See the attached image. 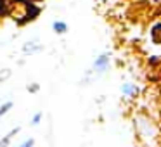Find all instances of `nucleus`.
<instances>
[{"label":"nucleus","instance_id":"f257e3e1","mask_svg":"<svg viewBox=\"0 0 161 147\" xmlns=\"http://www.w3.org/2000/svg\"><path fill=\"white\" fill-rule=\"evenodd\" d=\"M109 64V56L108 54H102V56L97 57V61L94 63V69L95 71H104Z\"/></svg>","mask_w":161,"mask_h":147},{"label":"nucleus","instance_id":"f03ea898","mask_svg":"<svg viewBox=\"0 0 161 147\" xmlns=\"http://www.w3.org/2000/svg\"><path fill=\"white\" fill-rule=\"evenodd\" d=\"M21 50H23V54H36L43 50V45H40L36 42H30V43H25V47Z\"/></svg>","mask_w":161,"mask_h":147},{"label":"nucleus","instance_id":"7ed1b4c3","mask_svg":"<svg viewBox=\"0 0 161 147\" xmlns=\"http://www.w3.org/2000/svg\"><path fill=\"white\" fill-rule=\"evenodd\" d=\"M19 132H21V128H19V126H18V128H12L11 132H9L7 135L4 137V139L0 140V147H9V144H11V140L14 139V137L18 135Z\"/></svg>","mask_w":161,"mask_h":147},{"label":"nucleus","instance_id":"20e7f679","mask_svg":"<svg viewBox=\"0 0 161 147\" xmlns=\"http://www.w3.org/2000/svg\"><path fill=\"white\" fill-rule=\"evenodd\" d=\"M52 30H54L56 33H59V35H63V33L68 31V24H66L64 21H56V23L52 24Z\"/></svg>","mask_w":161,"mask_h":147},{"label":"nucleus","instance_id":"39448f33","mask_svg":"<svg viewBox=\"0 0 161 147\" xmlns=\"http://www.w3.org/2000/svg\"><path fill=\"white\" fill-rule=\"evenodd\" d=\"M11 74H12L11 68H4V69H0V85L4 83V81H7L9 78H11Z\"/></svg>","mask_w":161,"mask_h":147},{"label":"nucleus","instance_id":"423d86ee","mask_svg":"<svg viewBox=\"0 0 161 147\" xmlns=\"http://www.w3.org/2000/svg\"><path fill=\"white\" fill-rule=\"evenodd\" d=\"M12 107H14V104H12V102H5V104L0 106V118H2L4 114H7V112L11 111Z\"/></svg>","mask_w":161,"mask_h":147},{"label":"nucleus","instance_id":"0eeeda50","mask_svg":"<svg viewBox=\"0 0 161 147\" xmlns=\"http://www.w3.org/2000/svg\"><path fill=\"white\" fill-rule=\"evenodd\" d=\"M121 92H123L125 95H133V94H135V87H133V85H128V83H126V85H123Z\"/></svg>","mask_w":161,"mask_h":147},{"label":"nucleus","instance_id":"6e6552de","mask_svg":"<svg viewBox=\"0 0 161 147\" xmlns=\"http://www.w3.org/2000/svg\"><path fill=\"white\" fill-rule=\"evenodd\" d=\"M38 88H40L38 83H30L28 85V92H30V94H36V92H38Z\"/></svg>","mask_w":161,"mask_h":147},{"label":"nucleus","instance_id":"1a4fd4ad","mask_svg":"<svg viewBox=\"0 0 161 147\" xmlns=\"http://www.w3.org/2000/svg\"><path fill=\"white\" fill-rule=\"evenodd\" d=\"M40 121H42V112H36V114H35V118H33L31 119V125H40Z\"/></svg>","mask_w":161,"mask_h":147},{"label":"nucleus","instance_id":"9d476101","mask_svg":"<svg viewBox=\"0 0 161 147\" xmlns=\"http://www.w3.org/2000/svg\"><path fill=\"white\" fill-rule=\"evenodd\" d=\"M19 147H35V140H33V139H28L26 142H23Z\"/></svg>","mask_w":161,"mask_h":147}]
</instances>
